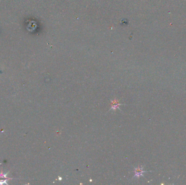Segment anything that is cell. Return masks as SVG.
Segmentation results:
<instances>
[{"label":"cell","mask_w":186,"mask_h":185,"mask_svg":"<svg viewBox=\"0 0 186 185\" xmlns=\"http://www.w3.org/2000/svg\"><path fill=\"white\" fill-rule=\"evenodd\" d=\"M111 104L112 107L110 110H115L116 108H119V105H122V104H120L118 102V101L116 100V99L111 101Z\"/></svg>","instance_id":"obj_1"},{"label":"cell","mask_w":186,"mask_h":185,"mask_svg":"<svg viewBox=\"0 0 186 185\" xmlns=\"http://www.w3.org/2000/svg\"><path fill=\"white\" fill-rule=\"evenodd\" d=\"M144 171L142 170V168H135V177H140V175H142V174L144 173Z\"/></svg>","instance_id":"obj_2"}]
</instances>
